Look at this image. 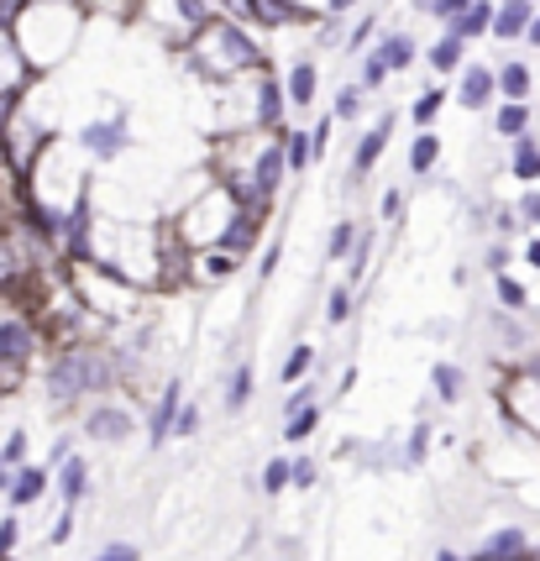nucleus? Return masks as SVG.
I'll return each mask as SVG.
<instances>
[{"instance_id": "24", "label": "nucleus", "mask_w": 540, "mask_h": 561, "mask_svg": "<svg viewBox=\"0 0 540 561\" xmlns=\"http://www.w3.org/2000/svg\"><path fill=\"white\" fill-rule=\"evenodd\" d=\"M278 142H284V163H289V173H305L310 163H315V142H310V131L284 126V131H278Z\"/></svg>"}, {"instance_id": "55", "label": "nucleus", "mask_w": 540, "mask_h": 561, "mask_svg": "<svg viewBox=\"0 0 540 561\" xmlns=\"http://www.w3.org/2000/svg\"><path fill=\"white\" fill-rule=\"evenodd\" d=\"M525 268L540 273V231H530V242H525Z\"/></svg>"}, {"instance_id": "2", "label": "nucleus", "mask_w": 540, "mask_h": 561, "mask_svg": "<svg viewBox=\"0 0 540 561\" xmlns=\"http://www.w3.org/2000/svg\"><path fill=\"white\" fill-rule=\"evenodd\" d=\"M116 383H122V378H116L111 352H100V346H90V342H69L53 352V363H48V404L53 410H74L84 399H105Z\"/></svg>"}, {"instance_id": "26", "label": "nucleus", "mask_w": 540, "mask_h": 561, "mask_svg": "<svg viewBox=\"0 0 540 561\" xmlns=\"http://www.w3.org/2000/svg\"><path fill=\"white\" fill-rule=\"evenodd\" d=\"M493 305H498V310H515V316H525V310H530V289L519 284L515 273H493Z\"/></svg>"}, {"instance_id": "1", "label": "nucleus", "mask_w": 540, "mask_h": 561, "mask_svg": "<svg viewBox=\"0 0 540 561\" xmlns=\"http://www.w3.org/2000/svg\"><path fill=\"white\" fill-rule=\"evenodd\" d=\"M184 69L199 73V79H237V73H263L268 69V53L257 37H246L242 22L237 16H210L205 26L189 32V43H184Z\"/></svg>"}, {"instance_id": "33", "label": "nucleus", "mask_w": 540, "mask_h": 561, "mask_svg": "<svg viewBox=\"0 0 540 561\" xmlns=\"http://www.w3.org/2000/svg\"><path fill=\"white\" fill-rule=\"evenodd\" d=\"M352 310H357V294H352V284H336V289L325 294V325H346V320H352Z\"/></svg>"}, {"instance_id": "17", "label": "nucleus", "mask_w": 540, "mask_h": 561, "mask_svg": "<svg viewBox=\"0 0 540 561\" xmlns=\"http://www.w3.org/2000/svg\"><path fill=\"white\" fill-rule=\"evenodd\" d=\"M493 84H498V100H530L536 95V73L525 58H498L493 64Z\"/></svg>"}, {"instance_id": "56", "label": "nucleus", "mask_w": 540, "mask_h": 561, "mask_svg": "<svg viewBox=\"0 0 540 561\" xmlns=\"http://www.w3.org/2000/svg\"><path fill=\"white\" fill-rule=\"evenodd\" d=\"M69 451H74V440H69V436H58V440H53V451H48V467H58L64 457H69Z\"/></svg>"}, {"instance_id": "8", "label": "nucleus", "mask_w": 540, "mask_h": 561, "mask_svg": "<svg viewBox=\"0 0 540 561\" xmlns=\"http://www.w3.org/2000/svg\"><path fill=\"white\" fill-rule=\"evenodd\" d=\"M462 79H457V105L462 111H489L498 100V84H493V64H462Z\"/></svg>"}, {"instance_id": "47", "label": "nucleus", "mask_w": 540, "mask_h": 561, "mask_svg": "<svg viewBox=\"0 0 540 561\" xmlns=\"http://www.w3.org/2000/svg\"><path fill=\"white\" fill-rule=\"evenodd\" d=\"M26 462V431H11L0 440V467H22Z\"/></svg>"}, {"instance_id": "29", "label": "nucleus", "mask_w": 540, "mask_h": 561, "mask_svg": "<svg viewBox=\"0 0 540 561\" xmlns=\"http://www.w3.org/2000/svg\"><path fill=\"white\" fill-rule=\"evenodd\" d=\"M252 383H257V373H252V363L231 367V378H226V410H231V415H242L246 404H252Z\"/></svg>"}, {"instance_id": "50", "label": "nucleus", "mask_w": 540, "mask_h": 561, "mask_svg": "<svg viewBox=\"0 0 540 561\" xmlns=\"http://www.w3.org/2000/svg\"><path fill=\"white\" fill-rule=\"evenodd\" d=\"M199 404H179V415H173V436H199Z\"/></svg>"}, {"instance_id": "12", "label": "nucleus", "mask_w": 540, "mask_h": 561, "mask_svg": "<svg viewBox=\"0 0 540 561\" xmlns=\"http://www.w3.org/2000/svg\"><path fill=\"white\" fill-rule=\"evenodd\" d=\"M278 79H284V100H289L295 111L315 105V95H320V64H315V58H295V64L278 73Z\"/></svg>"}, {"instance_id": "41", "label": "nucleus", "mask_w": 540, "mask_h": 561, "mask_svg": "<svg viewBox=\"0 0 540 561\" xmlns=\"http://www.w3.org/2000/svg\"><path fill=\"white\" fill-rule=\"evenodd\" d=\"M315 483H320L315 457H289V489H315Z\"/></svg>"}, {"instance_id": "23", "label": "nucleus", "mask_w": 540, "mask_h": 561, "mask_svg": "<svg viewBox=\"0 0 540 561\" xmlns=\"http://www.w3.org/2000/svg\"><path fill=\"white\" fill-rule=\"evenodd\" d=\"M525 551H530V536H525L519 525H504V530H493V536L483 540V551H478V557L483 561H519Z\"/></svg>"}, {"instance_id": "39", "label": "nucleus", "mask_w": 540, "mask_h": 561, "mask_svg": "<svg viewBox=\"0 0 540 561\" xmlns=\"http://www.w3.org/2000/svg\"><path fill=\"white\" fill-rule=\"evenodd\" d=\"M515 216L525 231H540V184H525V195L515 199Z\"/></svg>"}, {"instance_id": "40", "label": "nucleus", "mask_w": 540, "mask_h": 561, "mask_svg": "<svg viewBox=\"0 0 540 561\" xmlns=\"http://www.w3.org/2000/svg\"><path fill=\"white\" fill-rule=\"evenodd\" d=\"M415 5L425 11V16H430V22L451 26V22H457V16L467 11V5H472V0H415Z\"/></svg>"}, {"instance_id": "44", "label": "nucleus", "mask_w": 540, "mask_h": 561, "mask_svg": "<svg viewBox=\"0 0 540 561\" xmlns=\"http://www.w3.org/2000/svg\"><path fill=\"white\" fill-rule=\"evenodd\" d=\"M16 546H22V519L16 514H0V561L16 557Z\"/></svg>"}, {"instance_id": "35", "label": "nucleus", "mask_w": 540, "mask_h": 561, "mask_svg": "<svg viewBox=\"0 0 540 561\" xmlns=\"http://www.w3.org/2000/svg\"><path fill=\"white\" fill-rule=\"evenodd\" d=\"M363 84H357V79H352V84H342V90H336V100H331V116H336V122H357V116H363Z\"/></svg>"}, {"instance_id": "15", "label": "nucleus", "mask_w": 540, "mask_h": 561, "mask_svg": "<svg viewBox=\"0 0 540 561\" xmlns=\"http://www.w3.org/2000/svg\"><path fill=\"white\" fill-rule=\"evenodd\" d=\"M179 404H184V383L169 378V383L158 389V404H152V415H148V440L152 446H163V440L173 436V415H179Z\"/></svg>"}, {"instance_id": "58", "label": "nucleus", "mask_w": 540, "mask_h": 561, "mask_svg": "<svg viewBox=\"0 0 540 561\" xmlns=\"http://www.w3.org/2000/svg\"><path fill=\"white\" fill-rule=\"evenodd\" d=\"M525 43H530V48L540 53V11H536V16H530V26H525Z\"/></svg>"}, {"instance_id": "3", "label": "nucleus", "mask_w": 540, "mask_h": 561, "mask_svg": "<svg viewBox=\"0 0 540 561\" xmlns=\"http://www.w3.org/2000/svg\"><path fill=\"white\" fill-rule=\"evenodd\" d=\"M43 346V325L26 310H0V389H16Z\"/></svg>"}, {"instance_id": "6", "label": "nucleus", "mask_w": 540, "mask_h": 561, "mask_svg": "<svg viewBox=\"0 0 540 561\" xmlns=\"http://www.w3.org/2000/svg\"><path fill=\"white\" fill-rule=\"evenodd\" d=\"M393 126H399V116L393 111H383L378 122L357 137V147H352V184H363L378 163H383V152H389V137H393Z\"/></svg>"}, {"instance_id": "42", "label": "nucleus", "mask_w": 540, "mask_h": 561, "mask_svg": "<svg viewBox=\"0 0 540 561\" xmlns=\"http://www.w3.org/2000/svg\"><path fill=\"white\" fill-rule=\"evenodd\" d=\"M372 37H378V11H368L363 22H357L352 32H346V37H342V48H346V53H357V48H368Z\"/></svg>"}, {"instance_id": "9", "label": "nucleus", "mask_w": 540, "mask_h": 561, "mask_svg": "<svg viewBox=\"0 0 540 561\" xmlns=\"http://www.w3.org/2000/svg\"><path fill=\"white\" fill-rule=\"evenodd\" d=\"M315 11H305L299 0H242V16L237 22H257V26H295V22H310Z\"/></svg>"}, {"instance_id": "28", "label": "nucleus", "mask_w": 540, "mask_h": 561, "mask_svg": "<svg viewBox=\"0 0 540 561\" xmlns=\"http://www.w3.org/2000/svg\"><path fill=\"white\" fill-rule=\"evenodd\" d=\"M446 100H451V95H446L441 84H430V90H420V95L410 100V126H415V131H420V126H436V116H441V111H446Z\"/></svg>"}, {"instance_id": "25", "label": "nucleus", "mask_w": 540, "mask_h": 561, "mask_svg": "<svg viewBox=\"0 0 540 561\" xmlns=\"http://www.w3.org/2000/svg\"><path fill=\"white\" fill-rule=\"evenodd\" d=\"M489 26H493V0H472L462 16L451 22V32H457L462 43H478V37H489Z\"/></svg>"}, {"instance_id": "46", "label": "nucleus", "mask_w": 540, "mask_h": 561, "mask_svg": "<svg viewBox=\"0 0 540 561\" xmlns=\"http://www.w3.org/2000/svg\"><path fill=\"white\" fill-rule=\"evenodd\" d=\"M489 226H493V237H498V242H509V237H515V231H519V216H515V205H493Z\"/></svg>"}, {"instance_id": "4", "label": "nucleus", "mask_w": 540, "mask_h": 561, "mask_svg": "<svg viewBox=\"0 0 540 561\" xmlns=\"http://www.w3.org/2000/svg\"><path fill=\"white\" fill-rule=\"evenodd\" d=\"M74 142L95 158V163H116L126 147H131V122H126V111H116V116H100V122H84L74 131Z\"/></svg>"}, {"instance_id": "51", "label": "nucleus", "mask_w": 540, "mask_h": 561, "mask_svg": "<svg viewBox=\"0 0 540 561\" xmlns=\"http://www.w3.org/2000/svg\"><path fill=\"white\" fill-rule=\"evenodd\" d=\"M331 131H336V116H320V122L310 126V142H315V158H325V152H331Z\"/></svg>"}, {"instance_id": "19", "label": "nucleus", "mask_w": 540, "mask_h": 561, "mask_svg": "<svg viewBox=\"0 0 540 561\" xmlns=\"http://www.w3.org/2000/svg\"><path fill=\"white\" fill-rule=\"evenodd\" d=\"M489 111H493V137H519V131L536 126L530 100H498V105H489Z\"/></svg>"}, {"instance_id": "21", "label": "nucleus", "mask_w": 540, "mask_h": 561, "mask_svg": "<svg viewBox=\"0 0 540 561\" xmlns=\"http://www.w3.org/2000/svg\"><path fill=\"white\" fill-rule=\"evenodd\" d=\"M425 64H430L436 73H457L467 64V43L457 37V32H451V26H441V37L425 48Z\"/></svg>"}, {"instance_id": "52", "label": "nucleus", "mask_w": 540, "mask_h": 561, "mask_svg": "<svg viewBox=\"0 0 540 561\" xmlns=\"http://www.w3.org/2000/svg\"><path fill=\"white\" fill-rule=\"evenodd\" d=\"M74 536V510H69V504H64V514H58V519H53V530H48V540L53 546H64V540Z\"/></svg>"}, {"instance_id": "18", "label": "nucleus", "mask_w": 540, "mask_h": 561, "mask_svg": "<svg viewBox=\"0 0 540 561\" xmlns=\"http://www.w3.org/2000/svg\"><path fill=\"white\" fill-rule=\"evenodd\" d=\"M509 173H515L519 184H540V137H536V126H530V131H519V137H509Z\"/></svg>"}, {"instance_id": "30", "label": "nucleus", "mask_w": 540, "mask_h": 561, "mask_svg": "<svg viewBox=\"0 0 540 561\" xmlns=\"http://www.w3.org/2000/svg\"><path fill=\"white\" fill-rule=\"evenodd\" d=\"M389 79H393V73H389V64H383L378 53H372V48L357 53V84H363V95H378Z\"/></svg>"}, {"instance_id": "37", "label": "nucleus", "mask_w": 540, "mask_h": 561, "mask_svg": "<svg viewBox=\"0 0 540 561\" xmlns=\"http://www.w3.org/2000/svg\"><path fill=\"white\" fill-rule=\"evenodd\" d=\"M320 425V410L310 404V410H295V415H284V440H295V446H305V440L315 436Z\"/></svg>"}, {"instance_id": "57", "label": "nucleus", "mask_w": 540, "mask_h": 561, "mask_svg": "<svg viewBox=\"0 0 540 561\" xmlns=\"http://www.w3.org/2000/svg\"><path fill=\"white\" fill-rule=\"evenodd\" d=\"M346 11H357V0H325V16H346Z\"/></svg>"}, {"instance_id": "53", "label": "nucleus", "mask_w": 540, "mask_h": 561, "mask_svg": "<svg viewBox=\"0 0 540 561\" xmlns=\"http://www.w3.org/2000/svg\"><path fill=\"white\" fill-rule=\"evenodd\" d=\"M278 257H284V242H278V237H268V247H263V263H257V273H263V278H273V268H278Z\"/></svg>"}, {"instance_id": "54", "label": "nucleus", "mask_w": 540, "mask_h": 561, "mask_svg": "<svg viewBox=\"0 0 540 561\" xmlns=\"http://www.w3.org/2000/svg\"><path fill=\"white\" fill-rule=\"evenodd\" d=\"M378 210H383V220H399V210H404V190H389Z\"/></svg>"}, {"instance_id": "20", "label": "nucleus", "mask_w": 540, "mask_h": 561, "mask_svg": "<svg viewBox=\"0 0 540 561\" xmlns=\"http://www.w3.org/2000/svg\"><path fill=\"white\" fill-rule=\"evenodd\" d=\"M372 53L389 64V73L415 69V58H420V48H415V37H410V32H383V37L372 43Z\"/></svg>"}, {"instance_id": "31", "label": "nucleus", "mask_w": 540, "mask_h": 561, "mask_svg": "<svg viewBox=\"0 0 540 561\" xmlns=\"http://www.w3.org/2000/svg\"><path fill=\"white\" fill-rule=\"evenodd\" d=\"M310 367H315V346H310V342H299L295 352H289V357L278 363V383L289 389V383H299V378H305Z\"/></svg>"}, {"instance_id": "27", "label": "nucleus", "mask_w": 540, "mask_h": 561, "mask_svg": "<svg viewBox=\"0 0 540 561\" xmlns=\"http://www.w3.org/2000/svg\"><path fill=\"white\" fill-rule=\"evenodd\" d=\"M430 389H436V399H441V404H457V399L467 393V373L457 363H436V367H430Z\"/></svg>"}, {"instance_id": "22", "label": "nucleus", "mask_w": 540, "mask_h": 561, "mask_svg": "<svg viewBox=\"0 0 540 561\" xmlns=\"http://www.w3.org/2000/svg\"><path fill=\"white\" fill-rule=\"evenodd\" d=\"M436 163H441V137H436L430 126H420L415 137H410V163H404V169L415 173V179H430Z\"/></svg>"}, {"instance_id": "48", "label": "nucleus", "mask_w": 540, "mask_h": 561, "mask_svg": "<svg viewBox=\"0 0 540 561\" xmlns=\"http://www.w3.org/2000/svg\"><path fill=\"white\" fill-rule=\"evenodd\" d=\"M315 404V383H289V393H284V415H295V410H310Z\"/></svg>"}, {"instance_id": "36", "label": "nucleus", "mask_w": 540, "mask_h": 561, "mask_svg": "<svg viewBox=\"0 0 540 561\" xmlns=\"http://www.w3.org/2000/svg\"><path fill=\"white\" fill-rule=\"evenodd\" d=\"M372 247H378V237H372V226H357V242H352V252H346V268H352V278H363V273H368Z\"/></svg>"}, {"instance_id": "45", "label": "nucleus", "mask_w": 540, "mask_h": 561, "mask_svg": "<svg viewBox=\"0 0 540 561\" xmlns=\"http://www.w3.org/2000/svg\"><path fill=\"white\" fill-rule=\"evenodd\" d=\"M509 263H515L509 242H498V237H493V242L483 247V268H489V278H493V273H509Z\"/></svg>"}, {"instance_id": "5", "label": "nucleus", "mask_w": 540, "mask_h": 561, "mask_svg": "<svg viewBox=\"0 0 540 561\" xmlns=\"http://www.w3.org/2000/svg\"><path fill=\"white\" fill-rule=\"evenodd\" d=\"M137 431V415L126 410V404H111V399H95L90 410H84V436L100 440V446H122L126 436Z\"/></svg>"}, {"instance_id": "32", "label": "nucleus", "mask_w": 540, "mask_h": 561, "mask_svg": "<svg viewBox=\"0 0 540 561\" xmlns=\"http://www.w3.org/2000/svg\"><path fill=\"white\" fill-rule=\"evenodd\" d=\"M352 242H357V220H336V226L325 231V263H346Z\"/></svg>"}, {"instance_id": "13", "label": "nucleus", "mask_w": 540, "mask_h": 561, "mask_svg": "<svg viewBox=\"0 0 540 561\" xmlns=\"http://www.w3.org/2000/svg\"><path fill=\"white\" fill-rule=\"evenodd\" d=\"M530 16H536V0H498V5H493L489 37H498V43H525Z\"/></svg>"}, {"instance_id": "60", "label": "nucleus", "mask_w": 540, "mask_h": 561, "mask_svg": "<svg viewBox=\"0 0 540 561\" xmlns=\"http://www.w3.org/2000/svg\"><path fill=\"white\" fill-rule=\"evenodd\" d=\"M0 404H5V389H0Z\"/></svg>"}, {"instance_id": "10", "label": "nucleus", "mask_w": 540, "mask_h": 561, "mask_svg": "<svg viewBox=\"0 0 540 561\" xmlns=\"http://www.w3.org/2000/svg\"><path fill=\"white\" fill-rule=\"evenodd\" d=\"M237 268H242V257H237L231 247H221V242H210L205 252H195V257H189V278H195V284H205V289H210V284H226Z\"/></svg>"}, {"instance_id": "59", "label": "nucleus", "mask_w": 540, "mask_h": 561, "mask_svg": "<svg viewBox=\"0 0 540 561\" xmlns=\"http://www.w3.org/2000/svg\"><path fill=\"white\" fill-rule=\"evenodd\" d=\"M436 561H467V557H457V551H436Z\"/></svg>"}, {"instance_id": "7", "label": "nucleus", "mask_w": 540, "mask_h": 561, "mask_svg": "<svg viewBox=\"0 0 540 561\" xmlns=\"http://www.w3.org/2000/svg\"><path fill=\"white\" fill-rule=\"evenodd\" d=\"M246 179H252V190H257V195L278 199V190H284V179H289V163H284V142H278V131H273L268 142L257 147V158H252V169H246Z\"/></svg>"}, {"instance_id": "43", "label": "nucleus", "mask_w": 540, "mask_h": 561, "mask_svg": "<svg viewBox=\"0 0 540 561\" xmlns=\"http://www.w3.org/2000/svg\"><path fill=\"white\" fill-rule=\"evenodd\" d=\"M284 489H289V457H273V462L263 467V493H268V499H278Z\"/></svg>"}, {"instance_id": "49", "label": "nucleus", "mask_w": 540, "mask_h": 561, "mask_svg": "<svg viewBox=\"0 0 540 561\" xmlns=\"http://www.w3.org/2000/svg\"><path fill=\"white\" fill-rule=\"evenodd\" d=\"M90 561H142V551H137L131 540H111V546H100Z\"/></svg>"}, {"instance_id": "38", "label": "nucleus", "mask_w": 540, "mask_h": 561, "mask_svg": "<svg viewBox=\"0 0 540 561\" xmlns=\"http://www.w3.org/2000/svg\"><path fill=\"white\" fill-rule=\"evenodd\" d=\"M79 11H95V16H111V22H131L142 0H74Z\"/></svg>"}, {"instance_id": "16", "label": "nucleus", "mask_w": 540, "mask_h": 561, "mask_svg": "<svg viewBox=\"0 0 540 561\" xmlns=\"http://www.w3.org/2000/svg\"><path fill=\"white\" fill-rule=\"evenodd\" d=\"M257 131H284V79L273 73V64L263 69V84H257Z\"/></svg>"}, {"instance_id": "34", "label": "nucleus", "mask_w": 540, "mask_h": 561, "mask_svg": "<svg viewBox=\"0 0 540 561\" xmlns=\"http://www.w3.org/2000/svg\"><path fill=\"white\" fill-rule=\"evenodd\" d=\"M425 457H430V425H415L399 446V467H425Z\"/></svg>"}, {"instance_id": "14", "label": "nucleus", "mask_w": 540, "mask_h": 561, "mask_svg": "<svg viewBox=\"0 0 540 561\" xmlns=\"http://www.w3.org/2000/svg\"><path fill=\"white\" fill-rule=\"evenodd\" d=\"M53 489H58V499H64L69 510H79V504H84V493H90V462H84L79 451H69L64 462L53 467Z\"/></svg>"}, {"instance_id": "11", "label": "nucleus", "mask_w": 540, "mask_h": 561, "mask_svg": "<svg viewBox=\"0 0 540 561\" xmlns=\"http://www.w3.org/2000/svg\"><path fill=\"white\" fill-rule=\"evenodd\" d=\"M48 489H53V467L22 462V467H11V489H5V499H11V510H32Z\"/></svg>"}]
</instances>
